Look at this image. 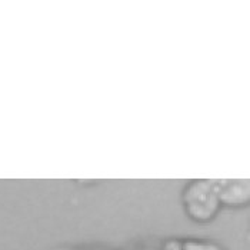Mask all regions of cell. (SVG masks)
Instances as JSON below:
<instances>
[{
	"label": "cell",
	"mask_w": 250,
	"mask_h": 250,
	"mask_svg": "<svg viewBox=\"0 0 250 250\" xmlns=\"http://www.w3.org/2000/svg\"><path fill=\"white\" fill-rule=\"evenodd\" d=\"M189 214L197 220H208L214 216L220 205L219 186L210 182H196L185 196Z\"/></svg>",
	"instance_id": "obj_1"
}]
</instances>
